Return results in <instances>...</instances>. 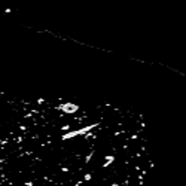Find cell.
I'll return each instance as SVG.
<instances>
[{
	"label": "cell",
	"instance_id": "1",
	"mask_svg": "<svg viewBox=\"0 0 186 186\" xmlns=\"http://www.w3.org/2000/svg\"><path fill=\"white\" fill-rule=\"evenodd\" d=\"M104 164H103V168H106V167H109L110 164H112V162H113V161H115V156H113V155H107V156H106V158H104Z\"/></svg>",
	"mask_w": 186,
	"mask_h": 186
},
{
	"label": "cell",
	"instance_id": "4",
	"mask_svg": "<svg viewBox=\"0 0 186 186\" xmlns=\"http://www.w3.org/2000/svg\"><path fill=\"white\" fill-rule=\"evenodd\" d=\"M26 186H33V182H27Z\"/></svg>",
	"mask_w": 186,
	"mask_h": 186
},
{
	"label": "cell",
	"instance_id": "3",
	"mask_svg": "<svg viewBox=\"0 0 186 186\" xmlns=\"http://www.w3.org/2000/svg\"><path fill=\"white\" fill-rule=\"evenodd\" d=\"M92 155H94V152H91L89 155H86V158H85V162H86V164H88V162L91 161V158H92Z\"/></svg>",
	"mask_w": 186,
	"mask_h": 186
},
{
	"label": "cell",
	"instance_id": "2",
	"mask_svg": "<svg viewBox=\"0 0 186 186\" xmlns=\"http://www.w3.org/2000/svg\"><path fill=\"white\" fill-rule=\"evenodd\" d=\"M91 177H92V174H91V173H88V174H85V176H84V180H85V182H89Z\"/></svg>",
	"mask_w": 186,
	"mask_h": 186
},
{
	"label": "cell",
	"instance_id": "5",
	"mask_svg": "<svg viewBox=\"0 0 186 186\" xmlns=\"http://www.w3.org/2000/svg\"><path fill=\"white\" fill-rule=\"evenodd\" d=\"M110 186H119L118 183H113V185H110Z\"/></svg>",
	"mask_w": 186,
	"mask_h": 186
}]
</instances>
